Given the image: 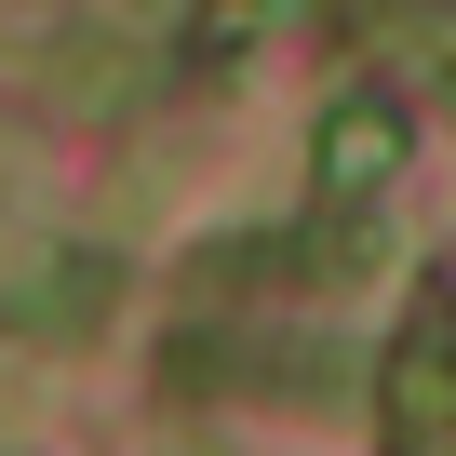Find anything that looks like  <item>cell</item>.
<instances>
[{
    "instance_id": "6da1fadb",
    "label": "cell",
    "mask_w": 456,
    "mask_h": 456,
    "mask_svg": "<svg viewBox=\"0 0 456 456\" xmlns=\"http://www.w3.org/2000/svg\"><path fill=\"white\" fill-rule=\"evenodd\" d=\"M389 175H403V108H389V94H336V108H322V148H309L322 215H376Z\"/></svg>"
}]
</instances>
